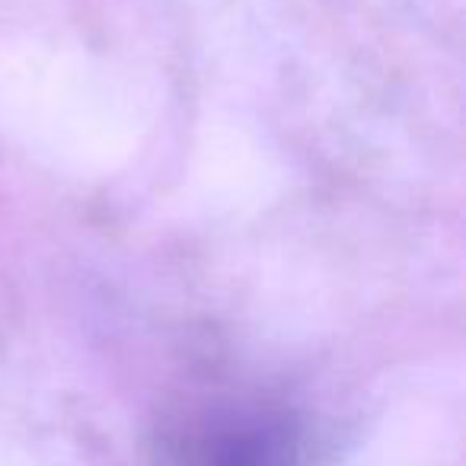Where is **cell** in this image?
Wrapping results in <instances>:
<instances>
[{"instance_id": "1", "label": "cell", "mask_w": 466, "mask_h": 466, "mask_svg": "<svg viewBox=\"0 0 466 466\" xmlns=\"http://www.w3.org/2000/svg\"><path fill=\"white\" fill-rule=\"evenodd\" d=\"M188 466H307L300 431L281 415H243L195 444Z\"/></svg>"}]
</instances>
